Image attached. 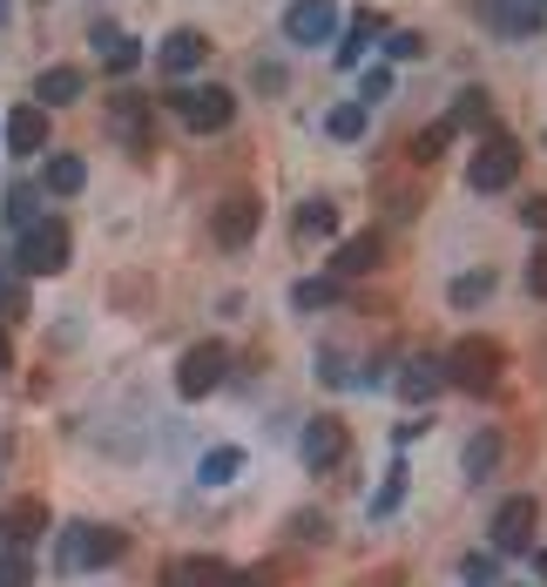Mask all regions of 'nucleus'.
Returning a JSON list of instances; mask_svg holds the SVG:
<instances>
[{
  "label": "nucleus",
  "mask_w": 547,
  "mask_h": 587,
  "mask_svg": "<svg viewBox=\"0 0 547 587\" xmlns=\"http://www.w3.org/2000/svg\"><path fill=\"white\" fill-rule=\"evenodd\" d=\"M453 310H474V304H487L493 297V270H466V278H453Z\"/></svg>",
  "instance_id": "obj_28"
},
{
  "label": "nucleus",
  "mask_w": 547,
  "mask_h": 587,
  "mask_svg": "<svg viewBox=\"0 0 547 587\" xmlns=\"http://www.w3.org/2000/svg\"><path fill=\"white\" fill-rule=\"evenodd\" d=\"M399 500H406V466H393V473H385V486H379V500H372V520L399 514Z\"/></svg>",
  "instance_id": "obj_32"
},
{
  "label": "nucleus",
  "mask_w": 547,
  "mask_h": 587,
  "mask_svg": "<svg viewBox=\"0 0 547 587\" xmlns=\"http://www.w3.org/2000/svg\"><path fill=\"white\" fill-rule=\"evenodd\" d=\"M291 527H298V533H304V540H325V533H331V520H318V514H298V520H291Z\"/></svg>",
  "instance_id": "obj_39"
},
{
  "label": "nucleus",
  "mask_w": 547,
  "mask_h": 587,
  "mask_svg": "<svg viewBox=\"0 0 547 587\" xmlns=\"http://www.w3.org/2000/svg\"><path fill=\"white\" fill-rule=\"evenodd\" d=\"M446 129H493V108H487V89H466L459 102H453V115H446Z\"/></svg>",
  "instance_id": "obj_22"
},
{
  "label": "nucleus",
  "mask_w": 547,
  "mask_h": 587,
  "mask_svg": "<svg viewBox=\"0 0 547 587\" xmlns=\"http://www.w3.org/2000/svg\"><path fill=\"white\" fill-rule=\"evenodd\" d=\"M446 385V372H440V359H412L406 372H399V399L406 406H426V399H433V391Z\"/></svg>",
  "instance_id": "obj_20"
},
{
  "label": "nucleus",
  "mask_w": 547,
  "mask_h": 587,
  "mask_svg": "<svg viewBox=\"0 0 547 587\" xmlns=\"http://www.w3.org/2000/svg\"><path fill=\"white\" fill-rule=\"evenodd\" d=\"M487 21L500 27V34H534L547 14H534V8H521V0H487Z\"/></svg>",
  "instance_id": "obj_24"
},
{
  "label": "nucleus",
  "mask_w": 547,
  "mask_h": 587,
  "mask_svg": "<svg viewBox=\"0 0 547 587\" xmlns=\"http://www.w3.org/2000/svg\"><path fill=\"white\" fill-rule=\"evenodd\" d=\"M108 129L142 155V149H149V102H142V95H108Z\"/></svg>",
  "instance_id": "obj_15"
},
{
  "label": "nucleus",
  "mask_w": 547,
  "mask_h": 587,
  "mask_svg": "<svg viewBox=\"0 0 547 587\" xmlns=\"http://www.w3.org/2000/svg\"><path fill=\"white\" fill-rule=\"evenodd\" d=\"M129 554V533L123 527H95V520H74L55 533V567L61 574H89V567H108Z\"/></svg>",
  "instance_id": "obj_1"
},
{
  "label": "nucleus",
  "mask_w": 547,
  "mask_h": 587,
  "mask_svg": "<svg viewBox=\"0 0 547 587\" xmlns=\"http://www.w3.org/2000/svg\"><path fill=\"white\" fill-rule=\"evenodd\" d=\"M257 216H264L257 196H230V203H217V223H210L217 244H223V250H244V244L257 237Z\"/></svg>",
  "instance_id": "obj_12"
},
{
  "label": "nucleus",
  "mask_w": 547,
  "mask_h": 587,
  "mask_svg": "<svg viewBox=\"0 0 547 587\" xmlns=\"http://www.w3.org/2000/svg\"><path fill=\"white\" fill-rule=\"evenodd\" d=\"M372 42H379V14L365 8L359 21H351V27H345V42H338V68H359V55H365Z\"/></svg>",
  "instance_id": "obj_23"
},
{
  "label": "nucleus",
  "mask_w": 547,
  "mask_h": 587,
  "mask_svg": "<svg viewBox=\"0 0 547 587\" xmlns=\"http://www.w3.org/2000/svg\"><path fill=\"white\" fill-rule=\"evenodd\" d=\"M42 189H48V196H82V189H89V163H82V155H48Z\"/></svg>",
  "instance_id": "obj_19"
},
{
  "label": "nucleus",
  "mask_w": 547,
  "mask_h": 587,
  "mask_svg": "<svg viewBox=\"0 0 547 587\" xmlns=\"http://www.w3.org/2000/svg\"><path fill=\"white\" fill-rule=\"evenodd\" d=\"M514 176H521V142L507 136V129H487V136L474 142V163H466V183L493 196V189H507Z\"/></svg>",
  "instance_id": "obj_5"
},
{
  "label": "nucleus",
  "mask_w": 547,
  "mask_h": 587,
  "mask_svg": "<svg viewBox=\"0 0 547 587\" xmlns=\"http://www.w3.org/2000/svg\"><path fill=\"white\" fill-rule=\"evenodd\" d=\"M385 55H393V61H419L426 42H419V34H393V42H385Z\"/></svg>",
  "instance_id": "obj_35"
},
{
  "label": "nucleus",
  "mask_w": 547,
  "mask_h": 587,
  "mask_svg": "<svg viewBox=\"0 0 547 587\" xmlns=\"http://www.w3.org/2000/svg\"><path fill=\"white\" fill-rule=\"evenodd\" d=\"M345 446H351L345 419H331V412H325V419H311V425H304V446H298V453H304L311 473H325V466H338V459H345Z\"/></svg>",
  "instance_id": "obj_10"
},
{
  "label": "nucleus",
  "mask_w": 547,
  "mask_h": 587,
  "mask_svg": "<svg viewBox=\"0 0 547 587\" xmlns=\"http://www.w3.org/2000/svg\"><path fill=\"white\" fill-rule=\"evenodd\" d=\"M521 223H527V230H547V196H527V203H521Z\"/></svg>",
  "instance_id": "obj_38"
},
{
  "label": "nucleus",
  "mask_w": 547,
  "mask_h": 587,
  "mask_svg": "<svg viewBox=\"0 0 547 587\" xmlns=\"http://www.w3.org/2000/svg\"><path fill=\"white\" fill-rule=\"evenodd\" d=\"M68 223L61 216H42V223H27L21 237H14V263L27 270V278H61L68 270Z\"/></svg>",
  "instance_id": "obj_3"
},
{
  "label": "nucleus",
  "mask_w": 547,
  "mask_h": 587,
  "mask_svg": "<svg viewBox=\"0 0 547 587\" xmlns=\"http://www.w3.org/2000/svg\"><path fill=\"white\" fill-rule=\"evenodd\" d=\"M385 95H393V68H372V74H365V108L385 102Z\"/></svg>",
  "instance_id": "obj_36"
},
{
  "label": "nucleus",
  "mask_w": 547,
  "mask_h": 587,
  "mask_svg": "<svg viewBox=\"0 0 547 587\" xmlns=\"http://www.w3.org/2000/svg\"><path fill=\"white\" fill-rule=\"evenodd\" d=\"M0 587H34V561H27V547H0Z\"/></svg>",
  "instance_id": "obj_30"
},
{
  "label": "nucleus",
  "mask_w": 547,
  "mask_h": 587,
  "mask_svg": "<svg viewBox=\"0 0 547 587\" xmlns=\"http://www.w3.org/2000/svg\"><path fill=\"white\" fill-rule=\"evenodd\" d=\"M331 297H338V284H331V278H304V284L291 291V304H298V310H318V304H331Z\"/></svg>",
  "instance_id": "obj_33"
},
{
  "label": "nucleus",
  "mask_w": 547,
  "mask_h": 587,
  "mask_svg": "<svg viewBox=\"0 0 547 587\" xmlns=\"http://www.w3.org/2000/svg\"><path fill=\"white\" fill-rule=\"evenodd\" d=\"M89 74L82 68H42V82H34V102L42 108H61V102H82Z\"/></svg>",
  "instance_id": "obj_18"
},
{
  "label": "nucleus",
  "mask_w": 547,
  "mask_h": 587,
  "mask_svg": "<svg viewBox=\"0 0 547 587\" xmlns=\"http://www.w3.org/2000/svg\"><path fill=\"white\" fill-rule=\"evenodd\" d=\"M230 378V351L217 344V338H203V344H189L183 359H176V391L183 399H210V391Z\"/></svg>",
  "instance_id": "obj_6"
},
{
  "label": "nucleus",
  "mask_w": 547,
  "mask_h": 587,
  "mask_svg": "<svg viewBox=\"0 0 547 587\" xmlns=\"http://www.w3.org/2000/svg\"><path fill=\"white\" fill-rule=\"evenodd\" d=\"M95 55H102L108 74H129V68L142 61V48L129 42V34H115V27H95Z\"/></svg>",
  "instance_id": "obj_21"
},
{
  "label": "nucleus",
  "mask_w": 547,
  "mask_h": 587,
  "mask_svg": "<svg viewBox=\"0 0 547 587\" xmlns=\"http://www.w3.org/2000/svg\"><path fill=\"white\" fill-rule=\"evenodd\" d=\"M284 34L298 48H331L338 42V8L331 0H298V8L284 14Z\"/></svg>",
  "instance_id": "obj_9"
},
{
  "label": "nucleus",
  "mask_w": 547,
  "mask_h": 587,
  "mask_svg": "<svg viewBox=\"0 0 547 587\" xmlns=\"http://www.w3.org/2000/svg\"><path fill=\"white\" fill-rule=\"evenodd\" d=\"M440 372H446V385H459V391H493L500 372H507V351H500V338L466 331L446 359H440Z\"/></svg>",
  "instance_id": "obj_2"
},
{
  "label": "nucleus",
  "mask_w": 547,
  "mask_h": 587,
  "mask_svg": "<svg viewBox=\"0 0 547 587\" xmlns=\"http://www.w3.org/2000/svg\"><path fill=\"white\" fill-rule=\"evenodd\" d=\"M527 291H534V297H547V244H540V250H534V263H527Z\"/></svg>",
  "instance_id": "obj_37"
},
{
  "label": "nucleus",
  "mask_w": 547,
  "mask_h": 587,
  "mask_svg": "<svg viewBox=\"0 0 547 587\" xmlns=\"http://www.w3.org/2000/svg\"><path fill=\"white\" fill-rule=\"evenodd\" d=\"M237 473H244V453H237V446H217V453H203V466H197L203 486H230Z\"/></svg>",
  "instance_id": "obj_26"
},
{
  "label": "nucleus",
  "mask_w": 547,
  "mask_h": 587,
  "mask_svg": "<svg viewBox=\"0 0 547 587\" xmlns=\"http://www.w3.org/2000/svg\"><path fill=\"white\" fill-rule=\"evenodd\" d=\"M0 21H8V0H0Z\"/></svg>",
  "instance_id": "obj_43"
},
{
  "label": "nucleus",
  "mask_w": 547,
  "mask_h": 587,
  "mask_svg": "<svg viewBox=\"0 0 547 587\" xmlns=\"http://www.w3.org/2000/svg\"><path fill=\"white\" fill-rule=\"evenodd\" d=\"M48 149V108L42 102H21L8 115V155H42Z\"/></svg>",
  "instance_id": "obj_13"
},
{
  "label": "nucleus",
  "mask_w": 547,
  "mask_h": 587,
  "mask_svg": "<svg viewBox=\"0 0 547 587\" xmlns=\"http://www.w3.org/2000/svg\"><path fill=\"white\" fill-rule=\"evenodd\" d=\"M8 223H14V230L42 223V196H34V189H14V196H8Z\"/></svg>",
  "instance_id": "obj_34"
},
{
  "label": "nucleus",
  "mask_w": 547,
  "mask_h": 587,
  "mask_svg": "<svg viewBox=\"0 0 547 587\" xmlns=\"http://www.w3.org/2000/svg\"><path fill=\"white\" fill-rule=\"evenodd\" d=\"M203 61H210V34L203 27H176V34H163V48H155V68L163 74H189Z\"/></svg>",
  "instance_id": "obj_11"
},
{
  "label": "nucleus",
  "mask_w": 547,
  "mask_h": 587,
  "mask_svg": "<svg viewBox=\"0 0 547 587\" xmlns=\"http://www.w3.org/2000/svg\"><path fill=\"white\" fill-rule=\"evenodd\" d=\"M466 480H487L493 473V466H500V433H474V439H466Z\"/></svg>",
  "instance_id": "obj_27"
},
{
  "label": "nucleus",
  "mask_w": 547,
  "mask_h": 587,
  "mask_svg": "<svg viewBox=\"0 0 547 587\" xmlns=\"http://www.w3.org/2000/svg\"><path fill=\"white\" fill-rule=\"evenodd\" d=\"M291 237H298V244L338 237V203H331V196H304V203H298V216H291Z\"/></svg>",
  "instance_id": "obj_16"
},
{
  "label": "nucleus",
  "mask_w": 547,
  "mask_h": 587,
  "mask_svg": "<svg viewBox=\"0 0 547 587\" xmlns=\"http://www.w3.org/2000/svg\"><path fill=\"white\" fill-rule=\"evenodd\" d=\"M379 257H385V237H379V230H359V237H345L331 250V270H338V278H365V270H379Z\"/></svg>",
  "instance_id": "obj_14"
},
{
  "label": "nucleus",
  "mask_w": 547,
  "mask_h": 587,
  "mask_svg": "<svg viewBox=\"0 0 547 587\" xmlns=\"http://www.w3.org/2000/svg\"><path fill=\"white\" fill-rule=\"evenodd\" d=\"M170 108H176V122L189 136H217V129H230V115H237V95L223 82H210V89H176Z\"/></svg>",
  "instance_id": "obj_4"
},
{
  "label": "nucleus",
  "mask_w": 547,
  "mask_h": 587,
  "mask_svg": "<svg viewBox=\"0 0 547 587\" xmlns=\"http://www.w3.org/2000/svg\"><path fill=\"white\" fill-rule=\"evenodd\" d=\"M365 122H372V108H365V102H345V108L325 115V136H331V142H359Z\"/></svg>",
  "instance_id": "obj_25"
},
{
  "label": "nucleus",
  "mask_w": 547,
  "mask_h": 587,
  "mask_svg": "<svg viewBox=\"0 0 547 587\" xmlns=\"http://www.w3.org/2000/svg\"><path fill=\"white\" fill-rule=\"evenodd\" d=\"M521 8H534V14H547V0H521Z\"/></svg>",
  "instance_id": "obj_41"
},
{
  "label": "nucleus",
  "mask_w": 547,
  "mask_h": 587,
  "mask_svg": "<svg viewBox=\"0 0 547 587\" xmlns=\"http://www.w3.org/2000/svg\"><path fill=\"white\" fill-rule=\"evenodd\" d=\"M237 574H230V561H217V554H176V561H163L155 567V587H230Z\"/></svg>",
  "instance_id": "obj_8"
},
{
  "label": "nucleus",
  "mask_w": 547,
  "mask_h": 587,
  "mask_svg": "<svg viewBox=\"0 0 547 587\" xmlns=\"http://www.w3.org/2000/svg\"><path fill=\"white\" fill-rule=\"evenodd\" d=\"M446 142H453V129H446V122H433V129H419V136H412V163H419V169H433L440 155H446Z\"/></svg>",
  "instance_id": "obj_29"
},
{
  "label": "nucleus",
  "mask_w": 547,
  "mask_h": 587,
  "mask_svg": "<svg viewBox=\"0 0 547 587\" xmlns=\"http://www.w3.org/2000/svg\"><path fill=\"white\" fill-rule=\"evenodd\" d=\"M459 580L466 587H500V554H466L459 561Z\"/></svg>",
  "instance_id": "obj_31"
},
{
  "label": "nucleus",
  "mask_w": 547,
  "mask_h": 587,
  "mask_svg": "<svg viewBox=\"0 0 547 587\" xmlns=\"http://www.w3.org/2000/svg\"><path fill=\"white\" fill-rule=\"evenodd\" d=\"M0 466H8V439H0Z\"/></svg>",
  "instance_id": "obj_42"
},
{
  "label": "nucleus",
  "mask_w": 547,
  "mask_h": 587,
  "mask_svg": "<svg viewBox=\"0 0 547 587\" xmlns=\"http://www.w3.org/2000/svg\"><path fill=\"white\" fill-rule=\"evenodd\" d=\"M534 527H540V506H534L527 493L500 500V514H493V554H527V547H534Z\"/></svg>",
  "instance_id": "obj_7"
},
{
  "label": "nucleus",
  "mask_w": 547,
  "mask_h": 587,
  "mask_svg": "<svg viewBox=\"0 0 547 587\" xmlns=\"http://www.w3.org/2000/svg\"><path fill=\"white\" fill-rule=\"evenodd\" d=\"M0 372H14V344H8V331H0Z\"/></svg>",
  "instance_id": "obj_40"
},
{
  "label": "nucleus",
  "mask_w": 547,
  "mask_h": 587,
  "mask_svg": "<svg viewBox=\"0 0 547 587\" xmlns=\"http://www.w3.org/2000/svg\"><path fill=\"white\" fill-rule=\"evenodd\" d=\"M34 533H48V506L42 500H14L8 514H0V547H27Z\"/></svg>",
  "instance_id": "obj_17"
}]
</instances>
